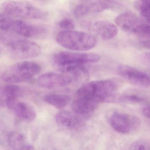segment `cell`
<instances>
[{
  "instance_id": "obj_10",
  "label": "cell",
  "mask_w": 150,
  "mask_h": 150,
  "mask_svg": "<svg viewBox=\"0 0 150 150\" xmlns=\"http://www.w3.org/2000/svg\"><path fill=\"white\" fill-rule=\"evenodd\" d=\"M12 31L26 38H39L46 34L47 30L45 26L29 23L23 20H15Z\"/></svg>"
},
{
  "instance_id": "obj_19",
  "label": "cell",
  "mask_w": 150,
  "mask_h": 150,
  "mask_svg": "<svg viewBox=\"0 0 150 150\" xmlns=\"http://www.w3.org/2000/svg\"><path fill=\"white\" fill-rule=\"evenodd\" d=\"M134 4L142 16L150 23V0L136 1Z\"/></svg>"
},
{
  "instance_id": "obj_3",
  "label": "cell",
  "mask_w": 150,
  "mask_h": 150,
  "mask_svg": "<svg viewBox=\"0 0 150 150\" xmlns=\"http://www.w3.org/2000/svg\"><path fill=\"white\" fill-rule=\"evenodd\" d=\"M56 41L64 48L77 52L90 50L97 44V39L92 34L74 30L60 32Z\"/></svg>"
},
{
  "instance_id": "obj_20",
  "label": "cell",
  "mask_w": 150,
  "mask_h": 150,
  "mask_svg": "<svg viewBox=\"0 0 150 150\" xmlns=\"http://www.w3.org/2000/svg\"><path fill=\"white\" fill-rule=\"evenodd\" d=\"M8 14H0V31H12L14 20Z\"/></svg>"
},
{
  "instance_id": "obj_4",
  "label": "cell",
  "mask_w": 150,
  "mask_h": 150,
  "mask_svg": "<svg viewBox=\"0 0 150 150\" xmlns=\"http://www.w3.org/2000/svg\"><path fill=\"white\" fill-rule=\"evenodd\" d=\"M41 67L32 61H24L18 63L6 69L1 75L3 82L9 83H18L30 80L38 74Z\"/></svg>"
},
{
  "instance_id": "obj_23",
  "label": "cell",
  "mask_w": 150,
  "mask_h": 150,
  "mask_svg": "<svg viewBox=\"0 0 150 150\" xmlns=\"http://www.w3.org/2000/svg\"><path fill=\"white\" fill-rule=\"evenodd\" d=\"M129 150H150V144L144 141H137L131 145Z\"/></svg>"
},
{
  "instance_id": "obj_24",
  "label": "cell",
  "mask_w": 150,
  "mask_h": 150,
  "mask_svg": "<svg viewBox=\"0 0 150 150\" xmlns=\"http://www.w3.org/2000/svg\"><path fill=\"white\" fill-rule=\"evenodd\" d=\"M136 33L150 39V26L143 23L138 28Z\"/></svg>"
},
{
  "instance_id": "obj_26",
  "label": "cell",
  "mask_w": 150,
  "mask_h": 150,
  "mask_svg": "<svg viewBox=\"0 0 150 150\" xmlns=\"http://www.w3.org/2000/svg\"><path fill=\"white\" fill-rule=\"evenodd\" d=\"M144 59L148 63L150 64V53H146L143 56Z\"/></svg>"
},
{
  "instance_id": "obj_1",
  "label": "cell",
  "mask_w": 150,
  "mask_h": 150,
  "mask_svg": "<svg viewBox=\"0 0 150 150\" xmlns=\"http://www.w3.org/2000/svg\"><path fill=\"white\" fill-rule=\"evenodd\" d=\"M100 59V55L97 53L60 51L54 55L52 60L59 72L68 73L85 64L97 62Z\"/></svg>"
},
{
  "instance_id": "obj_8",
  "label": "cell",
  "mask_w": 150,
  "mask_h": 150,
  "mask_svg": "<svg viewBox=\"0 0 150 150\" xmlns=\"http://www.w3.org/2000/svg\"><path fill=\"white\" fill-rule=\"evenodd\" d=\"M117 4L114 1H83L75 6L74 14L76 17H83L113 8Z\"/></svg>"
},
{
  "instance_id": "obj_25",
  "label": "cell",
  "mask_w": 150,
  "mask_h": 150,
  "mask_svg": "<svg viewBox=\"0 0 150 150\" xmlns=\"http://www.w3.org/2000/svg\"><path fill=\"white\" fill-rule=\"evenodd\" d=\"M143 114L146 118L150 119V106L146 107L144 109Z\"/></svg>"
},
{
  "instance_id": "obj_27",
  "label": "cell",
  "mask_w": 150,
  "mask_h": 150,
  "mask_svg": "<svg viewBox=\"0 0 150 150\" xmlns=\"http://www.w3.org/2000/svg\"><path fill=\"white\" fill-rule=\"evenodd\" d=\"M20 150H36V149L31 145H25L23 148Z\"/></svg>"
},
{
  "instance_id": "obj_16",
  "label": "cell",
  "mask_w": 150,
  "mask_h": 150,
  "mask_svg": "<svg viewBox=\"0 0 150 150\" xmlns=\"http://www.w3.org/2000/svg\"><path fill=\"white\" fill-rule=\"evenodd\" d=\"M24 92L23 88L16 85H8L0 87V107L6 106L9 100L19 99Z\"/></svg>"
},
{
  "instance_id": "obj_11",
  "label": "cell",
  "mask_w": 150,
  "mask_h": 150,
  "mask_svg": "<svg viewBox=\"0 0 150 150\" xmlns=\"http://www.w3.org/2000/svg\"><path fill=\"white\" fill-rule=\"evenodd\" d=\"M117 71L124 80L132 84L142 87L150 86V80L147 74L135 68L121 64L118 67Z\"/></svg>"
},
{
  "instance_id": "obj_17",
  "label": "cell",
  "mask_w": 150,
  "mask_h": 150,
  "mask_svg": "<svg viewBox=\"0 0 150 150\" xmlns=\"http://www.w3.org/2000/svg\"><path fill=\"white\" fill-rule=\"evenodd\" d=\"M71 97L67 94L50 93L45 96L44 100L46 103L58 109L66 107L71 101Z\"/></svg>"
},
{
  "instance_id": "obj_12",
  "label": "cell",
  "mask_w": 150,
  "mask_h": 150,
  "mask_svg": "<svg viewBox=\"0 0 150 150\" xmlns=\"http://www.w3.org/2000/svg\"><path fill=\"white\" fill-rule=\"evenodd\" d=\"M6 106L22 120L31 122L36 118V111L33 107L19 99L9 100Z\"/></svg>"
},
{
  "instance_id": "obj_13",
  "label": "cell",
  "mask_w": 150,
  "mask_h": 150,
  "mask_svg": "<svg viewBox=\"0 0 150 150\" xmlns=\"http://www.w3.org/2000/svg\"><path fill=\"white\" fill-rule=\"evenodd\" d=\"M115 22L123 31L136 33L140 26L143 23L138 17L129 12L118 15L115 18Z\"/></svg>"
},
{
  "instance_id": "obj_7",
  "label": "cell",
  "mask_w": 150,
  "mask_h": 150,
  "mask_svg": "<svg viewBox=\"0 0 150 150\" xmlns=\"http://www.w3.org/2000/svg\"><path fill=\"white\" fill-rule=\"evenodd\" d=\"M38 84L46 89L61 88L74 83L71 73L48 72L41 75L38 79Z\"/></svg>"
},
{
  "instance_id": "obj_2",
  "label": "cell",
  "mask_w": 150,
  "mask_h": 150,
  "mask_svg": "<svg viewBox=\"0 0 150 150\" xmlns=\"http://www.w3.org/2000/svg\"><path fill=\"white\" fill-rule=\"evenodd\" d=\"M102 103L92 82L83 85L77 90L72 105L73 112L84 117L94 112Z\"/></svg>"
},
{
  "instance_id": "obj_21",
  "label": "cell",
  "mask_w": 150,
  "mask_h": 150,
  "mask_svg": "<svg viewBox=\"0 0 150 150\" xmlns=\"http://www.w3.org/2000/svg\"><path fill=\"white\" fill-rule=\"evenodd\" d=\"M59 26L62 31H71L74 28L75 23L72 18L65 17L59 22Z\"/></svg>"
},
{
  "instance_id": "obj_18",
  "label": "cell",
  "mask_w": 150,
  "mask_h": 150,
  "mask_svg": "<svg viewBox=\"0 0 150 150\" xmlns=\"http://www.w3.org/2000/svg\"><path fill=\"white\" fill-rule=\"evenodd\" d=\"M9 144L13 150H20L25 146V137L19 132L11 133L8 138Z\"/></svg>"
},
{
  "instance_id": "obj_9",
  "label": "cell",
  "mask_w": 150,
  "mask_h": 150,
  "mask_svg": "<svg viewBox=\"0 0 150 150\" xmlns=\"http://www.w3.org/2000/svg\"><path fill=\"white\" fill-rule=\"evenodd\" d=\"M141 120L133 115L120 112H114L111 115L110 123L116 132L121 134L129 133L140 125Z\"/></svg>"
},
{
  "instance_id": "obj_6",
  "label": "cell",
  "mask_w": 150,
  "mask_h": 150,
  "mask_svg": "<svg viewBox=\"0 0 150 150\" xmlns=\"http://www.w3.org/2000/svg\"><path fill=\"white\" fill-rule=\"evenodd\" d=\"M8 53L11 58L23 60L37 57L41 53V48L37 43L27 40H15L8 44Z\"/></svg>"
},
{
  "instance_id": "obj_22",
  "label": "cell",
  "mask_w": 150,
  "mask_h": 150,
  "mask_svg": "<svg viewBox=\"0 0 150 150\" xmlns=\"http://www.w3.org/2000/svg\"><path fill=\"white\" fill-rule=\"evenodd\" d=\"M142 100V98L134 95H123L118 97L117 101L125 103H136Z\"/></svg>"
},
{
  "instance_id": "obj_15",
  "label": "cell",
  "mask_w": 150,
  "mask_h": 150,
  "mask_svg": "<svg viewBox=\"0 0 150 150\" xmlns=\"http://www.w3.org/2000/svg\"><path fill=\"white\" fill-rule=\"evenodd\" d=\"M81 116L73 112L61 111L57 114L55 116L56 122L63 127L74 129L79 127L82 125Z\"/></svg>"
},
{
  "instance_id": "obj_5",
  "label": "cell",
  "mask_w": 150,
  "mask_h": 150,
  "mask_svg": "<svg viewBox=\"0 0 150 150\" xmlns=\"http://www.w3.org/2000/svg\"><path fill=\"white\" fill-rule=\"evenodd\" d=\"M4 13L11 17L28 19H45L46 11L27 2L6 1L1 6Z\"/></svg>"
},
{
  "instance_id": "obj_14",
  "label": "cell",
  "mask_w": 150,
  "mask_h": 150,
  "mask_svg": "<svg viewBox=\"0 0 150 150\" xmlns=\"http://www.w3.org/2000/svg\"><path fill=\"white\" fill-rule=\"evenodd\" d=\"M93 30L97 35L105 40L114 38L119 32L117 26L110 21L105 20L95 21L93 25Z\"/></svg>"
},
{
  "instance_id": "obj_28",
  "label": "cell",
  "mask_w": 150,
  "mask_h": 150,
  "mask_svg": "<svg viewBox=\"0 0 150 150\" xmlns=\"http://www.w3.org/2000/svg\"><path fill=\"white\" fill-rule=\"evenodd\" d=\"M145 73L147 74V75L149 77V78L150 80V68L147 70Z\"/></svg>"
}]
</instances>
